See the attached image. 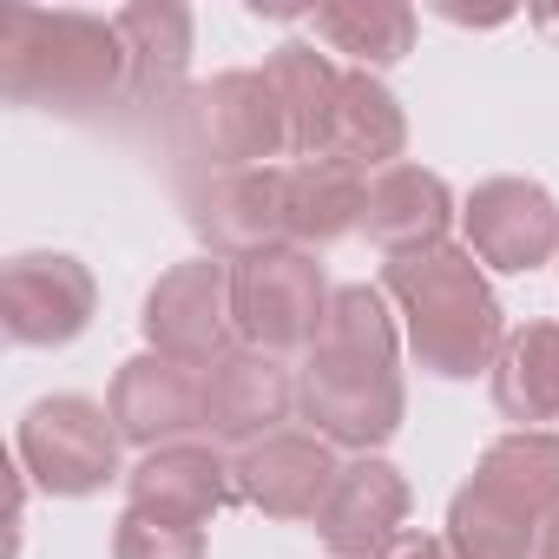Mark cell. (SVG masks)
Here are the masks:
<instances>
[{"label":"cell","instance_id":"2e32d148","mask_svg":"<svg viewBox=\"0 0 559 559\" xmlns=\"http://www.w3.org/2000/svg\"><path fill=\"white\" fill-rule=\"evenodd\" d=\"M448 224H454V191L441 171L428 165H389L369 178V204H362V230L382 257H402V250H428V243H448Z\"/></svg>","mask_w":559,"mask_h":559},{"label":"cell","instance_id":"44dd1931","mask_svg":"<svg viewBox=\"0 0 559 559\" xmlns=\"http://www.w3.org/2000/svg\"><path fill=\"white\" fill-rule=\"evenodd\" d=\"M290 171V243L297 250H323L349 230H362V204H369V178L336 165V158H297Z\"/></svg>","mask_w":559,"mask_h":559},{"label":"cell","instance_id":"ac0fdd59","mask_svg":"<svg viewBox=\"0 0 559 559\" xmlns=\"http://www.w3.org/2000/svg\"><path fill=\"white\" fill-rule=\"evenodd\" d=\"M119 40H126V99L132 106H158L185 86V67H191V14L178 0H132V8L112 14Z\"/></svg>","mask_w":559,"mask_h":559},{"label":"cell","instance_id":"ba28073f","mask_svg":"<svg viewBox=\"0 0 559 559\" xmlns=\"http://www.w3.org/2000/svg\"><path fill=\"white\" fill-rule=\"evenodd\" d=\"M191 132L217 171H257V165H276L290 152V119H284V99H276L263 67L257 73L237 67V73H217L211 86H198Z\"/></svg>","mask_w":559,"mask_h":559},{"label":"cell","instance_id":"9c48e42d","mask_svg":"<svg viewBox=\"0 0 559 559\" xmlns=\"http://www.w3.org/2000/svg\"><path fill=\"white\" fill-rule=\"evenodd\" d=\"M290 171L257 165V171H217L211 185L191 191V230L204 237V257L243 263L263 250L290 243Z\"/></svg>","mask_w":559,"mask_h":559},{"label":"cell","instance_id":"cb8c5ba5","mask_svg":"<svg viewBox=\"0 0 559 559\" xmlns=\"http://www.w3.org/2000/svg\"><path fill=\"white\" fill-rule=\"evenodd\" d=\"M448 552L454 559H533L539 546V520L520 513L513 500H500L493 487H480L474 474L454 487L448 500Z\"/></svg>","mask_w":559,"mask_h":559},{"label":"cell","instance_id":"603a6c76","mask_svg":"<svg viewBox=\"0 0 559 559\" xmlns=\"http://www.w3.org/2000/svg\"><path fill=\"white\" fill-rule=\"evenodd\" d=\"M474 480L546 526L559 513V435L552 428H513V435L487 441V454L474 461Z\"/></svg>","mask_w":559,"mask_h":559},{"label":"cell","instance_id":"8992f818","mask_svg":"<svg viewBox=\"0 0 559 559\" xmlns=\"http://www.w3.org/2000/svg\"><path fill=\"white\" fill-rule=\"evenodd\" d=\"M139 330H145V349H158V356H171V362H191V369H211L217 356H230V349H237L230 263H224V257L171 263L158 284L145 290Z\"/></svg>","mask_w":559,"mask_h":559},{"label":"cell","instance_id":"7402d4cb","mask_svg":"<svg viewBox=\"0 0 559 559\" xmlns=\"http://www.w3.org/2000/svg\"><path fill=\"white\" fill-rule=\"evenodd\" d=\"M304 21L330 53H349L356 73H382L415 53V8H402V0H323Z\"/></svg>","mask_w":559,"mask_h":559},{"label":"cell","instance_id":"4316f807","mask_svg":"<svg viewBox=\"0 0 559 559\" xmlns=\"http://www.w3.org/2000/svg\"><path fill=\"white\" fill-rule=\"evenodd\" d=\"M533 559H559V513L539 526V546H533Z\"/></svg>","mask_w":559,"mask_h":559},{"label":"cell","instance_id":"3957f363","mask_svg":"<svg viewBox=\"0 0 559 559\" xmlns=\"http://www.w3.org/2000/svg\"><path fill=\"white\" fill-rule=\"evenodd\" d=\"M126 40L99 14L0 8V93L40 112H93L126 99Z\"/></svg>","mask_w":559,"mask_h":559},{"label":"cell","instance_id":"e0dca14e","mask_svg":"<svg viewBox=\"0 0 559 559\" xmlns=\"http://www.w3.org/2000/svg\"><path fill=\"white\" fill-rule=\"evenodd\" d=\"M402 152H408V112H402V99L382 86V73H356L349 67L343 93H336V119H330L323 158L376 178V171L402 165Z\"/></svg>","mask_w":559,"mask_h":559},{"label":"cell","instance_id":"5b68a950","mask_svg":"<svg viewBox=\"0 0 559 559\" xmlns=\"http://www.w3.org/2000/svg\"><path fill=\"white\" fill-rule=\"evenodd\" d=\"M330 297L336 290L323 284L317 250L284 243V250L230 263V317H237V343L243 349H263V356L310 349L323 336Z\"/></svg>","mask_w":559,"mask_h":559},{"label":"cell","instance_id":"4fadbf2b","mask_svg":"<svg viewBox=\"0 0 559 559\" xmlns=\"http://www.w3.org/2000/svg\"><path fill=\"white\" fill-rule=\"evenodd\" d=\"M408 480L395 461L382 454H356L343 461L323 513H317V539L336 552V559H382L402 533H408Z\"/></svg>","mask_w":559,"mask_h":559},{"label":"cell","instance_id":"6da1fadb","mask_svg":"<svg viewBox=\"0 0 559 559\" xmlns=\"http://www.w3.org/2000/svg\"><path fill=\"white\" fill-rule=\"evenodd\" d=\"M297 408L304 421H317L330 448L376 454L382 441H395L408 415V389H402V336L382 290L343 284L330 297L323 336L304 349L297 369Z\"/></svg>","mask_w":559,"mask_h":559},{"label":"cell","instance_id":"7a4b0ae2","mask_svg":"<svg viewBox=\"0 0 559 559\" xmlns=\"http://www.w3.org/2000/svg\"><path fill=\"white\" fill-rule=\"evenodd\" d=\"M382 297L402 317L408 356L441 382H474L507 343L500 297L467 243H428L382 263Z\"/></svg>","mask_w":559,"mask_h":559},{"label":"cell","instance_id":"83f0119b","mask_svg":"<svg viewBox=\"0 0 559 559\" xmlns=\"http://www.w3.org/2000/svg\"><path fill=\"white\" fill-rule=\"evenodd\" d=\"M539 27H552V34H559V14H539Z\"/></svg>","mask_w":559,"mask_h":559},{"label":"cell","instance_id":"9a60e30c","mask_svg":"<svg viewBox=\"0 0 559 559\" xmlns=\"http://www.w3.org/2000/svg\"><path fill=\"white\" fill-rule=\"evenodd\" d=\"M230 500H237V474L211 441H171L126 467V507L178 526H211Z\"/></svg>","mask_w":559,"mask_h":559},{"label":"cell","instance_id":"5bb4252c","mask_svg":"<svg viewBox=\"0 0 559 559\" xmlns=\"http://www.w3.org/2000/svg\"><path fill=\"white\" fill-rule=\"evenodd\" d=\"M297 408V376L284 369V356L263 349H230L204 369V441H230L250 448L263 435H276Z\"/></svg>","mask_w":559,"mask_h":559},{"label":"cell","instance_id":"7c38bea8","mask_svg":"<svg viewBox=\"0 0 559 559\" xmlns=\"http://www.w3.org/2000/svg\"><path fill=\"white\" fill-rule=\"evenodd\" d=\"M230 474H237V500L243 507H257L270 520H317L330 487H336V474H343V461H336V448L323 435L276 428V435L237 448Z\"/></svg>","mask_w":559,"mask_h":559},{"label":"cell","instance_id":"52a82bcc","mask_svg":"<svg viewBox=\"0 0 559 559\" xmlns=\"http://www.w3.org/2000/svg\"><path fill=\"white\" fill-rule=\"evenodd\" d=\"M99 284L67 250H21L0 263V323L27 349H60L93 330Z\"/></svg>","mask_w":559,"mask_h":559},{"label":"cell","instance_id":"8fae6325","mask_svg":"<svg viewBox=\"0 0 559 559\" xmlns=\"http://www.w3.org/2000/svg\"><path fill=\"white\" fill-rule=\"evenodd\" d=\"M106 408L119 421V441H132L139 454L171 448V441H204V369L145 349L119 362Z\"/></svg>","mask_w":559,"mask_h":559},{"label":"cell","instance_id":"484cf974","mask_svg":"<svg viewBox=\"0 0 559 559\" xmlns=\"http://www.w3.org/2000/svg\"><path fill=\"white\" fill-rule=\"evenodd\" d=\"M382 559H454V552H448V539H441V533H402Z\"/></svg>","mask_w":559,"mask_h":559},{"label":"cell","instance_id":"d4e9b609","mask_svg":"<svg viewBox=\"0 0 559 559\" xmlns=\"http://www.w3.org/2000/svg\"><path fill=\"white\" fill-rule=\"evenodd\" d=\"M112 559H204V526H178L126 507L112 520Z\"/></svg>","mask_w":559,"mask_h":559},{"label":"cell","instance_id":"277c9868","mask_svg":"<svg viewBox=\"0 0 559 559\" xmlns=\"http://www.w3.org/2000/svg\"><path fill=\"white\" fill-rule=\"evenodd\" d=\"M119 448H126L119 421L93 395H40L14 435L21 474L53 500H86V493H106L112 480H126Z\"/></svg>","mask_w":559,"mask_h":559},{"label":"cell","instance_id":"ffe728a7","mask_svg":"<svg viewBox=\"0 0 559 559\" xmlns=\"http://www.w3.org/2000/svg\"><path fill=\"white\" fill-rule=\"evenodd\" d=\"M276 99H284V119H290V152L297 158H323L330 145V119H336V93H343V67L330 53H317L310 40H284L270 60H263Z\"/></svg>","mask_w":559,"mask_h":559},{"label":"cell","instance_id":"d6986e66","mask_svg":"<svg viewBox=\"0 0 559 559\" xmlns=\"http://www.w3.org/2000/svg\"><path fill=\"white\" fill-rule=\"evenodd\" d=\"M487 376H493V408L513 428L559 421V323L533 317V323L507 330V343H500Z\"/></svg>","mask_w":559,"mask_h":559},{"label":"cell","instance_id":"30bf717a","mask_svg":"<svg viewBox=\"0 0 559 559\" xmlns=\"http://www.w3.org/2000/svg\"><path fill=\"white\" fill-rule=\"evenodd\" d=\"M461 224H467V250L480 257V270L526 276V270L559 257V204L533 178H487V185H474L467 204H461Z\"/></svg>","mask_w":559,"mask_h":559}]
</instances>
